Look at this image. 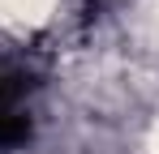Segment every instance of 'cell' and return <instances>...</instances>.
Wrapping results in <instances>:
<instances>
[{"instance_id":"cell-1","label":"cell","mask_w":159,"mask_h":154,"mask_svg":"<svg viewBox=\"0 0 159 154\" xmlns=\"http://www.w3.org/2000/svg\"><path fill=\"white\" fill-rule=\"evenodd\" d=\"M30 73H4L0 77V150H13L30 137Z\"/></svg>"}]
</instances>
